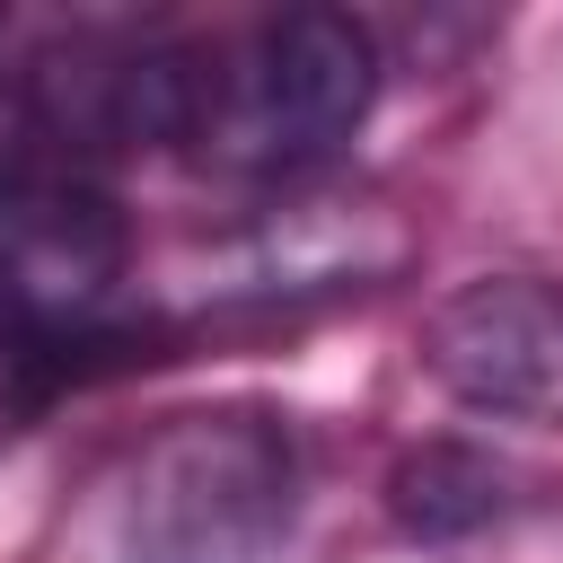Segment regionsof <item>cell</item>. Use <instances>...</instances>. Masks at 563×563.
<instances>
[{"mask_svg":"<svg viewBox=\"0 0 563 563\" xmlns=\"http://www.w3.org/2000/svg\"><path fill=\"white\" fill-rule=\"evenodd\" d=\"M299 519V440L255 405L158 422L114 484L123 563H264Z\"/></svg>","mask_w":563,"mask_h":563,"instance_id":"1","label":"cell"},{"mask_svg":"<svg viewBox=\"0 0 563 563\" xmlns=\"http://www.w3.org/2000/svg\"><path fill=\"white\" fill-rule=\"evenodd\" d=\"M378 97V35L343 9H282L202 70L194 141L229 167L290 176L361 132Z\"/></svg>","mask_w":563,"mask_h":563,"instance_id":"2","label":"cell"},{"mask_svg":"<svg viewBox=\"0 0 563 563\" xmlns=\"http://www.w3.org/2000/svg\"><path fill=\"white\" fill-rule=\"evenodd\" d=\"M132 238L114 194L70 158L0 167V343L62 352L106 325Z\"/></svg>","mask_w":563,"mask_h":563,"instance_id":"3","label":"cell"},{"mask_svg":"<svg viewBox=\"0 0 563 563\" xmlns=\"http://www.w3.org/2000/svg\"><path fill=\"white\" fill-rule=\"evenodd\" d=\"M422 369L493 422H563V282L484 273L422 317Z\"/></svg>","mask_w":563,"mask_h":563,"instance_id":"4","label":"cell"},{"mask_svg":"<svg viewBox=\"0 0 563 563\" xmlns=\"http://www.w3.org/2000/svg\"><path fill=\"white\" fill-rule=\"evenodd\" d=\"M501 466L493 457H475V449H413L396 475H387V510H396V528L405 537H466V528H493L501 519Z\"/></svg>","mask_w":563,"mask_h":563,"instance_id":"5","label":"cell"},{"mask_svg":"<svg viewBox=\"0 0 563 563\" xmlns=\"http://www.w3.org/2000/svg\"><path fill=\"white\" fill-rule=\"evenodd\" d=\"M9 123H26V97H9V88H0V167L18 158V150H9Z\"/></svg>","mask_w":563,"mask_h":563,"instance_id":"6","label":"cell"}]
</instances>
